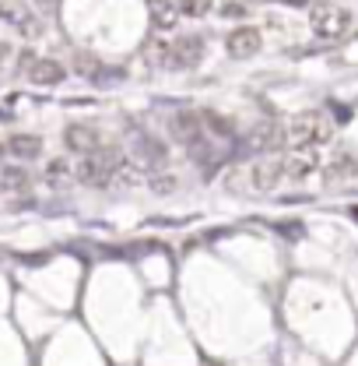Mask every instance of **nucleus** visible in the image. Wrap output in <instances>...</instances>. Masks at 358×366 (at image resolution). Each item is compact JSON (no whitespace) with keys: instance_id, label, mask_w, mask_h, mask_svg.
<instances>
[{"instance_id":"nucleus-1","label":"nucleus","mask_w":358,"mask_h":366,"mask_svg":"<svg viewBox=\"0 0 358 366\" xmlns=\"http://www.w3.org/2000/svg\"><path fill=\"white\" fill-rule=\"evenodd\" d=\"M127 162H123V155L116 152V148H98V152H91V155H81V166L74 169L78 173V180L88 183V187H109L113 177L123 169Z\"/></svg>"},{"instance_id":"nucleus-2","label":"nucleus","mask_w":358,"mask_h":366,"mask_svg":"<svg viewBox=\"0 0 358 366\" xmlns=\"http://www.w3.org/2000/svg\"><path fill=\"white\" fill-rule=\"evenodd\" d=\"M334 137V124L319 113V109H310V113H299L288 127V141L295 148H319Z\"/></svg>"},{"instance_id":"nucleus-3","label":"nucleus","mask_w":358,"mask_h":366,"mask_svg":"<svg viewBox=\"0 0 358 366\" xmlns=\"http://www.w3.org/2000/svg\"><path fill=\"white\" fill-rule=\"evenodd\" d=\"M310 25H313L316 36H323V39H337V36L348 32L352 14H348L344 7H334L330 0H313V4H310Z\"/></svg>"},{"instance_id":"nucleus-4","label":"nucleus","mask_w":358,"mask_h":366,"mask_svg":"<svg viewBox=\"0 0 358 366\" xmlns=\"http://www.w3.org/2000/svg\"><path fill=\"white\" fill-rule=\"evenodd\" d=\"M162 64L165 67H193L204 56V39L200 36H179L173 46H162Z\"/></svg>"},{"instance_id":"nucleus-5","label":"nucleus","mask_w":358,"mask_h":366,"mask_svg":"<svg viewBox=\"0 0 358 366\" xmlns=\"http://www.w3.org/2000/svg\"><path fill=\"white\" fill-rule=\"evenodd\" d=\"M21 71H25L29 81H36V85H60V81L67 78V67H63V64L46 60V56H32V53L21 56Z\"/></svg>"},{"instance_id":"nucleus-6","label":"nucleus","mask_w":358,"mask_h":366,"mask_svg":"<svg viewBox=\"0 0 358 366\" xmlns=\"http://www.w3.org/2000/svg\"><path fill=\"white\" fill-rule=\"evenodd\" d=\"M260 46H264V36H260V29H253V25H239V29H232L228 36H225V49L232 53V56H253V53H260Z\"/></svg>"},{"instance_id":"nucleus-7","label":"nucleus","mask_w":358,"mask_h":366,"mask_svg":"<svg viewBox=\"0 0 358 366\" xmlns=\"http://www.w3.org/2000/svg\"><path fill=\"white\" fill-rule=\"evenodd\" d=\"M288 173H285V159H260L253 169H250V183H253V190H260V194H267V190H277V183L285 180Z\"/></svg>"},{"instance_id":"nucleus-8","label":"nucleus","mask_w":358,"mask_h":366,"mask_svg":"<svg viewBox=\"0 0 358 366\" xmlns=\"http://www.w3.org/2000/svg\"><path fill=\"white\" fill-rule=\"evenodd\" d=\"M63 144H67L71 152H78V155H91V152L102 148V137H98V131L88 127V124H67Z\"/></svg>"},{"instance_id":"nucleus-9","label":"nucleus","mask_w":358,"mask_h":366,"mask_svg":"<svg viewBox=\"0 0 358 366\" xmlns=\"http://www.w3.org/2000/svg\"><path fill=\"white\" fill-rule=\"evenodd\" d=\"M148 11H151V21L155 29H176L179 21V4L176 0H148Z\"/></svg>"},{"instance_id":"nucleus-10","label":"nucleus","mask_w":358,"mask_h":366,"mask_svg":"<svg viewBox=\"0 0 358 366\" xmlns=\"http://www.w3.org/2000/svg\"><path fill=\"white\" fill-rule=\"evenodd\" d=\"M285 173H288V180H310L316 173V155L299 148L292 159H285Z\"/></svg>"},{"instance_id":"nucleus-11","label":"nucleus","mask_w":358,"mask_h":366,"mask_svg":"<svg viewBox=\"0 0 358 366\" xmlns=\"http://www.w3.org/2000/svg\"><path fill=\"white\" fill-rule=\"evenodd\" d=\"M7 152H11L14 159H39V155H43V137L14 134L11 141H7Z\"/></svg>"},{"instance_id":"nucleus-12","label":"nucleus","mask_w":358,"mask_h":366,"mask_svg":"<svg viewBox=\"0 0 358 366\" xmlns=\"http://www.w3.org/2000/svg\"><path fill=\"white\" fill-rule=\"evenodd\" d=\"M281 141H285V131H281L277 124H260V127L253 131V141H250V144H253V148H277Z\"/></svg>"},{"instance_id":"nucleus-13","label":"nucleus","mask_w":358,"mask_h":366,"mask_svg":"<svg viewBox=\"0 0 358 366\" xmlns=\"http://www.w3.org/2000/svg\"><path fill=\"white\" fill-rule=\"evenodd\" d=\"M330 180H341V177H358V159L355 155H348V152H341L334 162H330V173H327Z\"/></svg>"},{"instance_id":"nucleus-14","label":"nucleus","mask_w":358,"mask_h":366,"mask_svg":"<svg viewBox=\"0 0 358 366\" xmlns=\"http://www.w3.org/2000/svg\"><path fill=\"white\" fill-rule=\"evenodd\" d=\"M176 4H179V14H186V18H204L215 7V0H176Z\"/></svg>"},{"instance_id":"nucleus-15","label":"nucleus","mask_w":358,"mask_h":366,"mask_svg":"<svg viewBox=\"0 0 358 366\" xmlns=\"http://www.w3.org/2000/svg\"><path fill=\"white\" fill-rule=\"evenodd\" d=\"M67 177H71V162L67 159H53L46 166V180L49 183H60V180H67Z\"/></svg>"},{"instance_id":"nucleus-16","label":"nucleus","mask_w":358,"mask_h":366,"mask_svg":"<svg viewBox=\"0 0 358 366\" xmlns=\"http://www.w3.org/2000/svg\"><path fill=\"white\" fill-rule=\"evenodd\" d=\"M74 67H78L81 74H98V60L88 56V53H78V56H74Z\"/></svg>"},{"instance_id":"nucleus-17","label":"nucleus","mask_w":358,"mask_h":366,"mask_svg":"<svg viewBox=\"0 0 358 366\" xmlns=\"http://www.w3.org/2000/svg\"><path fill=\"white\" fill-rule=\"evenodd\" d=\"M4 183H7V187H25V183H29V173L18 169V166H14V169H4Z\"/></svg>"},{"instance_id":"nucleus-18","label":"nucleus","mask_w":358,"mask_h":366,"mask_svg":"<svg viewBox=\"0 0 358 366\" xmlns=\"http://www.w3.org/2000/svg\"><path fill=\"white\" fill-rule=\"evenodd\" d=\"M204 120H208L218 134H232V120H222V117H215V113H204Z\"/></svg>"},{"instance_id":"nucleus-19","label":"nucleus","mask_w":358,"mask_h":366,"mask_svg":"<svg viewBox=\"0 0 358 366\" xmlns=\"http://www.w3.org/2000/svg\"><path fill=\"white\" fill-rule=\"evenodd\" d=\"M151 187H155L158 194H169V190L176 187V180H173V177H155V180H151Z\"/></svg>"},{"instance_id":"nucleus-20","label":"nucleus","mask_w":358,"mask_h":366,"mask_svg":"<svg viewBox=\"0 0 358 366\" xmlns=\"http://www.w3.org/2000/svg\"><path fill=\"white\" fill-rule=\"evenodd\" d=\"M222 14H232V18H235V14H246V7H242V4H222Z\"/></svg>"},{"instance_id":"nucleus-21","label":"nucleus","mask_w":358,"mask_h":366,"mask_svg":"<svg viewBox=\"0 0 358 366\" xmlns=\"http://www.w3.org/2000/svg\"><path fill=\"white\" fill-rule=\"evenodd\" d=\"M277 4H288V7H310L313 0H277Z\"/></svg>"},{"instance_id":"nucleus-22","label":"nucleus","mask_w":358,"mask_h":366,"mask_svg":"<svg viewBox=\"0 0 358 366\" xmlns=\"http://www.w3.org/2000/svg\"><path fill=\"white\" fill-rule=\"evenodd\" d=\"M4 155H7V144H0V162H4Z\"/></svg>"},{"instance_id":"nucleus-23","label":"nucleus","mask_w":358,"mask_h":366,"mask_svg":"<svg viewBox=\"0 0 358 366\" xmlns=\"http://www.w3.org/2000/svg\"><path fill=\"white\" fill-rule=\"evenodd\" d=\"M4 56H7V46L0 43V60H4Z\"/></svg>"}]
</instances>
